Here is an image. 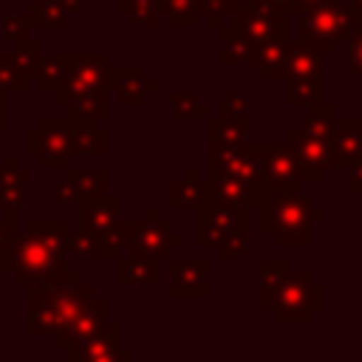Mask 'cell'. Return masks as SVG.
Segmentation results:
<instances>
[{"mask_svg":"<svg viewBox=\"0 0 362 362\" xmlns=\"http://www.w3.org/2000/svg\"><path fill=\"white\" fill-rule=\"evenodd\" d=\"M34 25L28 20V14H6L3 17V40L6 42H17V40H25L31 37Z\"/></svg>","mask_w":362,"mask_h":362,"instance_id":"43","label":"cell"},{"mask_svg":"<svg viewBox=\"0 0 362 362\" xmlns=\"http://www.w3.org/2000/svg\"><path fill=\"white\" fill-rule=\"evenodd\" d=\"M68 362H130L133 351L122 348V325L107 320L88 342L65 354Z\"/></svg>","mask_w":362,"mask_h":362,"instance_id":"13","label":"cell"},{"mask_svg":"<svg viewBox=\"0 0 362 362\" xmlns=\"http://www.w3.org/2000/svg\"><path fill=\"white\" fill-rule=\"evenodd\" d=\"M209 260L206 257H170V297L206 300L209 297Z\"/></svg>","mask_w":362,"mask_h":362,"instance_id":"12","label":"cell"},{"mask_svg":"<svg viewBox=\"0 0 362 362\" xmlns=\"http://www.w3.org/2000/svg\"><path fill=\"white\" fill-rule=\"evenodd\" d=\"M65 113L71 116H79V119H90V122H99L107 116V90H93V93H85L79 96L76 102H71L68 107H62Z\"/></svg>","mask_w":362,"mask_h":362,"instance_id":"37","label":"cell"},{"mask_svg":"<svg viewBox=\"0 0 362 362\" xmlns=\"http://www.w3.org/2000/svg\"><path fill=\"white\" fill-rule=\"evenodd\" d=\"M133 229H136V218H119L110 229H105V235L110 238L113 246L127 249L130 246V238H133Z\"/></svg>","mask_w":362,"mask_h":362,"instance_id":"46","label":"cell"},{"mask_svg":"<svg viewBox=\"0 0 362 362\" xmlns=\"http://www.w3.org/2000/svg\"><path fill=\"white\" fill-rule=\"evenodd\" d=\"M65 178L74 184L79 198H93L107 192V170L105 167H65Z\"/></svg>","mask_w":362,"mask_h":362,"instance_id":"28","label":"cell"},{"mask_svg":"<svg viewBox=\"0 0 362 362\" xmlns=\"http://www.w3.org/2000/svg\"><path fill=\"white\" fill-rule=\"evenodd\" d=\"M28 235L40 238L42 243L65 252V238H68V223L62 218H31L28 221Z\"/></svg>","mask_w":362,"mask_h":362,"instance_id":"35","label":"cell"},{"mask_svg":"<svg viewBox=\"0 0 362 362\" xmlns=\"http://www.w3.org/2000/svg\"><path fill=\"white\" fill-rule=\"evenodd\" d=\"M116 280L119 286H156L158 283V260L144 255H127L116 257Z\"/></svg>","mask_w":362,"mask_h":362,"instance_id":"23","label":"cell"},{"mask_svg":"<svg viewBox=\"0 0 362 362\" xmlns=\"http://www.w3.org/2000/svg\"><path fill=\"white\" fill-rule=\"evenodd\" d=\"M105 322H107V300L96 294V297L76 314V320L65 328V334L54 337V348L62 351V354H71L74 348H79L82 342H88Z\"/></svg>","mask_w":362,"mask_h":362,"instance_id":"16","label":"cell"},{"mask_svg":"<svg viewBox=\"0 0 362 362\" xmlns=\"http://www.w3.org/2000/svg\"><path fill=\"white\" fill-rule=\"evenodd\" d=\"M68 17H74V14H79V8H82V0H54Z\"/></svg>","mask_w":362,"mask_h":362,"instance_id":"52","label":"cell"},{"mask_svg":"<svg viewBox=\"0 0 362 362\" xmlns=\"http://www.w3.org/2000/svg\"><path fill=\"white\" fill-rule=\"evenodd\" d=\"M6 127V105H3V93H0V130Z\"/></svg>","mask_w":362,"mask_h":362,"instance_id":"54","label":"cell"},{"mask_svg":"<svg viewBox=\"0 0 362 362\" xmlns=\"http://www.w3.org/2000/svg\"><path fill=\"white\" fill-rule=\"evenodd\" d=\"M25 206V184H11V181H0V209L6 212H17Z\"/></svg>","mask_w":362,"mask_h":362,"instance_id":"44","label":"cell"},{"mask_svg":"<svg viewBox=\"0 0 362 362\" xmlns=\"http://www.w3.org/2000/svg\"><path fill=\"white\" fill-rule=\"evenodd\" d=\"M192 209H195V243L201 249H218L229 232H235L238 226H249V209H232L215 201L212 192L206 189V181Z\"/></svg>","mask_w":362,"mask_h":362,"instance_id":"6","label":"cell"},{"mask_svg":"<svg viewBox=\"0 0 362 362\" xmlns=\"http://www.w3.org/2000/svg\"><path fill=\"white\" fill-rule=\"evenodd\" d=\"M226 6H229V11L235 14V11H240V8H246V6H252L255 0H223Z\"/></svg>","mask_w":362,"mask_h":362,"instance_id":"53","label":"cell"},{"mask_svg":"<svg viewBox=\"0 0 362 362\" xmlns=\"http://www.w3.org/2000/svg\"><path fill=\"white\" fill-rule=\"evenodd\" d=\"M328 147L334 170H348L351 164L362 161V116H337Z\"/></svg>","mask_w":362,"mask_h":362,"instance_id":"17","label":"cell"},{"mask_svg":"<svg viewBox=\"0 0 362 362\" xmlns=\"http://www.w3.org/2000/svg\"><path fill=\"white\" fill-rule=\"evenodd\" d=\"M255 3H263V6H269V8H274V11L286 14V17L294 14V0H255Z\"/></svg>","mask_w":362,"mask_h":362,"instance_id":"50","label":"cell"},{"mask_svg":"<svg viewBox=\"0 0 362 362\" xmlns=\"http://www.w3.org/2000/svg\"><path fill=\"white\" fill-rule=\"evenodd\" d=\"M8 57H11V62H14L25 76H31V79H34V74H37V68H40V62H42L45 51H42V42H40V40L25 37V40L11 42Z\"/></svg>","mask_w":362,"mask_h":362,"instance_id":"34","label":"cell"},{"mask_svg":"<svg viewBox=\"0 0 362 362\" xmlns=\"http://www.w3.org/2000/svg\"><path fill=\"white\" fill-rule=\"evenodd\" d=\"M178 246H184V235L175 232L173 221L161 218L156 206H147L144 215L136 221V229H133L127 249L133 255H144L153 260H170L173 249H178Z\"/></svg>","mask_w":362,"mask_h":362,"instance_id":"9","label":"cell"},{"mask_svg":"<svg viewBox=\"0 0 362 362\" xmlns=\"http://www.w3.org/2000/svg\"><path fill=\"white\" fill-rule=\"evenodd\" d=\"M257 209L263 235L280 249H308L314 243V226L325 221V209L300 189L272 192Z\"/></svg>","mask_w":362,"mask_h":362,"instance_id":"2","label":"cell"},{"mask_svg":"<svg viewBox=\"0 0 362 362\" xmlns=\"http://www.w3.org/2000/svg\"><path fill=\"white\" fill-rule=\"evenodd\" d=\"M283 79H325V54L297 37L294 42H288Z\"/></svg>","mask_w":362,"mask_h":362,"instance_id":"19","label":"cell"},{"mask_svg":"<svg viewBox=\"0 0 362 362\" xmlns=\"http://www.w3.org/2000/svg\"><path fill=\"white\" fill-rule=\"evenodd\" d=\"M28 156L40 161L42 170H65L71 153V116H45L37 130L28 133Z\"/></svg>","mask_w":362,"mask_h":362,"instance_id":"7","label":"cell"},{"mask_svg":"<svg viewBox=\"0 0 362 362\" xmlns=\"http://www.w3.org/2000/svg\"><path fill=\"white\" fill-rule=\"evenodd\" d=\"M54 201H57L59 206H76L82 198H79V192L74 189V184H71L68 178H62V181L54 184Z\"/></svg>","mask_w":362,"mask_h":362,"instance_id":"48","label":"cell"},{"mask_svg":"<svg viewBox=\"0 0 362 362\" xmlns=\"http://www.w3.org/2000/svg\"><path fill=\"white\" fill-rule=\"evenodd\" d=\"M221 40H223V51H221V65L232 68V65H255L257 57V45L232 23H223L221 28Z\"/></svg>","mask_w":362,"mask_h":362,"instance_id":"21","label":"cell"},{"mask_svg":"<svg viewBox=\"0 0 362 362\" xmlns=\"http://www.w3.org/2000/svg\"><path fill=\"white\" fill-rule=\"evenodd\" d=\"M116 8L124 20H130L133 25H141V28H156L158 17H161L158 0H116Z\"/></svg>","mask_w":362,"mask_h":362,"instance_id":"33","label":"cell"},{"mask_svg":"<svg viewBox=\"0 0 362 362\" xmlns=\"http://www.w3.org/2000/svg\"><path fill=\"white\" fill-rule=\"evenodd\" d=\"M337 116H339V107L331 105V102H320V105H311V113H305L300 130L320 139V141H331V133H334V124H337Z\"/></svg>","mask_w":362,"mask_h":362,"instance_id":"29","label":"cell"},{"mask_svg":"<svg viewBox=\"0 0 362 362\" xmlns=\"http://www.w3.org/2000/svg\"><path fill=\"white\" fill-rule=\"evenodd\" d=\"M68 272V255L42 243L34 235H20L11 243L8 252V274L14 277L17 286H31L37 280H51Z\"/></svg>","mask_w":362,"mask_h":362,"instance_id":"5","label":"cell"},{"mask_svg":"<svg viewBox=\"0 0 362 362\" xmlns=\"http://www.w3.org/2000/svg\"><path fill=\"white\" fill-rule=\"evenodd\" d=\"M266 311L277 325H308L325 311V286L308 272H288Z\"/></svg>","mask_w":362,"mask_h":362,"instance_id":"4","label":"cell"},{"mask_svg":"<svg viewBox=\"0 0 362 362\" xmlns=\"http://www.w3.org/2000/svg\"><path fill=\"white\" fill-rule=\"evenodd\" d=\"M31 76H25L6 51H0V93H28Z\"/></svg>","mask_w":362,"mask_h":362,"instance_id":"39","label":"cell"},{"mask_svg":"<svg viewBox=\"0 0 362 362\" xmlns=\"http://www.w3.org/2000/svg\"><path fill=\"white\" fill-rule=\"evenodd\" d=\"M71 153L74 156H105L107 153V133L99 130L90 119L71 116Z\"/></svg>","mask_w":362,"mask_h":362,"instance_id":"22","label":"cell"},{"mask_svg":"<svg viewBox=\"0 0 362 362\" xmlns=\"http://www.w3.org/2000/svg\"><path fill=\"white\" fill-rule=\"evenodd\" d=\"M286 102L294 105H320L325 102V79H286Z\"/></svg>","mask_w":362,"mask_h":362,"instance_id":"32","label":"cell"},{"mask_svg":"<svg viewBox=\"0 0 362 362\" xmlns=\"http://www.w3.org/2000/svg\"><path fill=\"white\" fill-rule=\"evenodd\" d=\"M221 116H235V119H249V96L240 90H226L221 102Z\"/></svg>","mask_w":362,"mask_h":362,"instance_id":"45","label":"cell"},{"mask_svg":"<svg viewBox=\"0 0 362 362\" xmlns=\"http://www.w3.org/2000/svg\"><path fill=\"white\" fill-rule=\"evenodd\" d=\"M286 274H288V263L283 257H263L260 260V308L263 311L269 308V303L277 294Z\"/></svg>","mask_w":362,"mask_h":362,"instance_id":"31","label":"cell"},{"mask_svg":"<svg viewBox=\"0 0 362 362\" xmlns=\"http://www.w3.org/2000/svg\"><path fill=\"white\" fill-rule=\"evenodd\" d=\"M300 25H297V37L305 40L308 45L320 48L325 57L334 54L339 48V42H345L356 28H362V14L354 3H325V6H314L308 11L297 14Z\"/></svg>","mask_w":362,"mask_h":362,"instance_id":"3","label":"cell"},{"mask_svg":"<svg viewBox=\"0 0 362 362\" xmlns=\"http://www.w3.org/2000/svg\"><path fill=\"white\" fill-rule=\"evenodd\" d=\"M107 54L102 51H82V54H74L71 59V71L65 76V82L51 93L54 102L59 107H68L71 102H76L79 96L85 93H93V90H107L105 88V79H107Z\"/></svg>","mask_w":362,"mask_h":362,"instance_id":"8","label":"cell"},{"mask_svg":"<svg viewBox=\"0 0 362 362\" xmlns=\"http://www.w3.org/2000/svg\"><path fill=\"white\" fill-rule=\"evenodd\" d=\"M325 3H337V0H294V17H297L300 11H308V8L325 6Z\"/></svg>","mask_w":362,"mask_h":362,"instance_id":"51","label":"cell"},{"mask_svg":"<svg viewBox=\"0 0 362 362\" xmlns=\"http://www.w3.org/2000/svg\"><path fill=\"white\" fill-rule=\"evenodd\" d=\"M201 187H204V181H201L198 170L195 167H184L181 178L170 184V206L173 209H192L198 195H201Z\"/></svg>","mask_w":362,"mask_h":362,"instance_id":"30","label":"cell"},{"mask_svg":"<svg viewBox=\"0 0 362 362\" xmlns=\"http://www.w3.org/2000/svg\"><path fill=\"white\" fill-rule=\"evenodd\" d=\"M170 107H173L175 119H206L209 116V105L201 102L198 93H192V90H173Z\"/></svg>","mask_w":362,"mask_h":362,"instance_id":"38","label":"cell"},{"mask_svg":"<svg viewBox=\"0 0 362 362\" xmlns=\"http://www.w3.org/2000/svg\"><path fill=\"white\" fill-rule=\"evenodd\" d=\"M206 189L232 209H249V189L238 175H206Z\"/></svg>","mask_w":362,"mask_h":362,"instance_id":"25","label":"cell"},{"mask_svg":"<svg viewBox=\"0 0 362 362\" xmlns=\"http://www.w3.org/2000/svg\"><path fill=\"white\" fill-rule=\"evenodd\" d=\"M209 144H243L249 141V119L235 116H206Z\"/></svg>","mask_w":362,"mask_h":362,"instance_id":"26","label":"cell"},{"mask_svg":"<svg viewBox=\"0 0 362 362\" xmlns=\"http://www.w3.org/2000/svg\"><path fill=\"white\" fill-rule=\"evenodd\" d=\"M25 14L34 28H65L71 20L54 0H31Z\"/></svg>","mask_w":362,"mask_h":362,"instance_id":"36","label":"cell"},{"mask_svg":"<svg viewBox=\"0 0 362 362\" xmlns=\"http://www.w3.org/2000/svg\"><path fill=\"white\" fill-rule=\"evenodd\" d=\"M260 164H263V178L272 192L300 189L303 173H300L291 150L286 147V141H277V144L260 141Z\"/></svg>","mask_w":362,"mask_h":362,"instance_id":"14","label":"cell"},{"mask_svg":"<svg viewBox=\"0 0 362 362\" xmlns=\"http://www.w3.org/2000/svg\"><path fill=\"white\" fill-rule=\"evenodd\" d=\"M286 57H288V40L272 37V40L257 45L255 68H260L263 79H283L286 76Z\"/></svg>","mask_w":362,"mask_h":362,"instance_id":"24","label":"cell"},{"mask_svg":"<svg viewBox=\"0 0 362 362\" xmlns=\"http://www.w3.org/2000/svg\"><path fill=\"white\" fill-rule=\"evenodd\" d=\"M354 6L359 8V14H362V0H354Z\"/></svg>","mask_w":362,"mask_h":362,"instance_id":"55","label":"cell"},{"mask_svg":"<svg viewBox=\"0 0 362 362\" xmlns=\"http://www.w3.org/2000/svg\"><path fill=\"white\" fill-rule=\"evenodd\" d=\"M348 192L351 195H362V161L348 167Z\"/></svg>","mask_w":362,"mask_h":362,"instance_id":"49","label":"cell"},{"mask_svg":"<svg viewBox=\"0 0 362 362\" xmlns=\"http://www.w3.org/2000/svg\"><path fill=\"white\" fill-rule=\"evenodd\" d=\"M28 288V334L31 337H59L76 320V314L96 297L93 286L79 277V272H62L51 280H37Z\"/></svg>","mask_w":362,"mask_h":362,"instance_id":"1","label":"cell"},{"mask_svg":"<svg viewBox=\"0 0 362 362\" xmlns=\"http://www.w3.org/2000/svg\"><path fill=\"white\" fill-rule=\"evenodd\" d=\"M345 42H348V71L354 76H362V28H356Z\"/></svg>","mask_w":362,"mask_h":362,"instance_id":"47","label":"cell"},{"mask_svg":"<svg viewBox=\"0 0 362 362\" xmlns=\"http://www.w3.org/2000/svg\"><path fill=\"white\" fill-rule=\"evenodd\" d=\"M71 59H74V51H57L51 57H42V62H40V68L34 74V79L40 82V88L48 90V93H54L65 82V76L71 71Z\"/></svg>","mask_w":362,"mask_h":362,"instance_id":"27","label":"cell"},{"mask_svg":"<svg viewBox=\"0 0 362 362\" xmlns=\"http://www.w3.org/2000/svg\"><path fill=\"white\" fill-rule=\"evenodd\" d=\"M76 206H79L82 229H90V232H105L122 218V195H116V192L82 198Z\"/></svg>","mask_w":362,"mask_h":362,"instance_id":"18","label":"cell"},{"mask_svg":"<svg viewBox=\"0 0 362 362\" xmlns=\"http://www.w3.org/2000/svg\"><path fill=\"white\" fill-rule=\"evenodd\" d=\"M286 147L291 150L300 173H303V184H322L325 181V173L334 170V158H331V147L328 141H320L308 133H303L300 127L288 130L286 133Z\"/></svg>","mask_w":362,"mask_h":362,"instance_id":"10","label":"cell"},{"mask_svg":"<svg viewBox=\"0 0 362 362\" xmlns=\"http://www.w3.org/2000/svg\"><path fill=\"white\" fill-rule=\"evenodd\" d=\"M359 116H362V113H359Z\"/></svg>","mask_w":362,"mask_h":362,"instance_id":"57","label":"cell"},{"mask_svg":"<svg viewBox=\"0 0 362 362\" xmlns=\"http://www.w3.org/2000/svg\"><path fill=\"white\" fill-rule=\"evenodd\" d=\"M158 8H161V17H167L173 28H195L198 25L192 0H158Z\"/></svg>","mask_w":362,"mask_h":362,"instance_id":"40","label":"cell"},{"mask_svg":"<svg viewBox=\"0 0 362 362\" xmlns=\"http://www.w3.org/2000/svg\"><path fill=\"white\" fill-rule=\"evenodd\" d=\"M218 252L223 260H240L243 255H249V226H238L235 232H229Z\"/></svg>","mask_w":362,"mask_h":362,"instance_id":"41","label":"cell"},{"mask_svg":"<svg viewBox=\"0 0 362 362\" xmlns=\"http://www.w3.org/2000/svg\"><path fill=\"white\" fill-rule=\"evenodd\" d=\"M229 20L255 45H260V42H266L272 37H286V20L288 17L280 14V11H274V8H269V6H263V3H252V6H246L240 11H235Z\"/></svg>","mask_w":362,"mask_h":362,"instance_id":"15","label":"cell"},{"mask_svg":"<svg viewBox=\"0 0 362 362\" xmlns=\"http://www.w3.org/2000/svg\"><path fill=\"white\" fill-rule=\"evenodd\" d=\"M17 212H6L0 218V272L8 274V252H11V243L17 238V221H14Z\"/></svg>","mask_w":362,"mask_h":362,"instance_id":"42","label":"cell"},{"mask_svg":"<svg viewBox=\"0 0 362 362\" xmlns=\"http://www.w3.org/2000/svg\"><path fill=\"white\" fill-rule=\"evenodd\" d=\"M65 255L68 257H82V260H116L122 255V249L113 246L105 232L79 229V232H68Z\"/></svg>","mask_w":362,"mask_h":362,"instance_id":"20","label":"cell"},{"mask_svg":"<svg viewBox=\"0 0 362 362\" xmlns=\"http://www.w3.org/2000/svg\"><path fill=\"white\" fill-rule=\"evenodd\" d=\"M93 3H116V0H93Z\"/></svg>","mask_w":362,"mask_h":362,"instance_id":"56","label":"cell"},{"mask_svg":"<svg viewBox=\"0 0 362 362\" xmlns=\"http://www.w3.org/2000/svg\"><path fill=\"white\" fill-rule=\"evenodd\" d=\"M105 88H107V93L116 96L119 105L139 107L147 102V96L153 90H158V79L150 76L141 65H110Z\"/></svg>","mask_w":362,"mask_h":362,"instance_id":"11","label":"cell"}]
</instances>
